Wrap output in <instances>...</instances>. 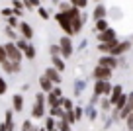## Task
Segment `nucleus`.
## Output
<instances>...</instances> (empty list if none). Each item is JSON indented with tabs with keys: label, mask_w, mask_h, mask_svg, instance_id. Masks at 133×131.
Instances as JSON below:
<instances>
[{
	"label": "nucleus",
	"mask_w": 133,
	"mask_h": 131,
	"mask_svg": "<svg viewBox=\"0 0 133 131\" xmlns=\"http://www.w3.org/2000/svg\"><path fill=\"white\" fill-rule=\"evenodd\" d=\"M69 4L75 6V8H78V10H86L88 8V0H69Z\"/></svg>",
	"instance_id": "29"
},
{
	"label": "nucleus",
	"mask_w": 133,
	"mask_h": 131,
	"mask_svg": "<svg viewBox=\"0 0 133 131\" xmlns=\"http://www.w3.org/2000/svg\"><path fill=\"white\" fill-rule=\"evenodd\" d=\"M72 114H75V119H76V121H82V119H84V106H78V104H75V108H72Z\"/></svg>",
	"instance_id": "26"
},
{
	"label": "nucleus",
	"mask_w": 133,
	"mask_h": 131,
	"mask_svg": "<svg viewBox=\"0 0 133 131\" xmlns=\"http://www.w3.org/2000/svg\"><path fill=\"white\" fill-rule=\"evenodd\" d=\"M94 2H96V4H98V2H102V0H94Z\"/></svg>",
	"instance_id": "48"
},
{
	"label": "nucleus",
	"mask_w": 133,
	"mask_h": 131,
	"mask_svg": "<svg viewBox=\"0 0 133 131\" xmlns=\"http://www.w3.org/2000/svg\"><path fill=\"white\" fill-rule=\"evenodd\" d=\"M131 45H133V41H131Z\"/></svg>",
	"instance_id": "50"
},
{
	"label": "nucleus",
	"mask_w": 133,
	"mask_h": 131,
	"mask_svg": "<svg viewBox=\"0 0 133 131\" xmlns=\"http://www.w3.org/2000/svg\"><path fill=\"white\" fill-rule=\"evenodd\" d=\"M43 76H47L55 86L63 82V73H59V70H57V69H53V67H47V69L43 70Z\"/></svg>",
	"instance_id": "12"
},
{
	"label": "nucleus",
	"mask_w": 133,
	"mask_h": 131,
	"mask_svg": "<svg viewBox=\"0 0 133 131\" xmlns=\"http://www.w3.org/2000/svg\"><path fill=\"white\" fill-rule=\"evenodd\" d=\"M18 35L20 37H24L25 41H33V35H35V31H33V28H31V24L29 22H25V20H20V24H18Z\"/></svg>",
	"instance_id": "6"
},
{
	"label": "nucleus",
	"mask_w": 133,
	"mask_h": 131,
	"mask_svg": "<svg viewBox=\"0 0 133 131\" xmlns=\"http://www.w3.org/2000/svg\"><path fill=\"white\" fill-rule=\"evenodd\" d=\"M51 67H53V69H57L59 73H65L66 63H65V59H63L61 55H55V57H51Z\"/></svg>",
	"instance_id": "18"
},
{
	"label": "nucleus",
	"mask_w": 133,
	"mask_h": 131,
	"mask_svg": "<svg viewBox=\"0 0 133 131\" xmlns=\"http://www.w3.org/2000/svg\"><path fill=\"white\" fill-rule=\"evenodd\" d=\"M39 2H43V0H39Z\"/></svg>",
	"instance_id": "49"
},
{
	"label": "nucleus",
	"mask_w": 133,
	"mask_h": 131,
	"mask_svg": "<svg viewBox=\"0 0 133 131\" xmlns=\"http://www.w3.org/2000/svg\"><path fill=\"white\" fill-rule=\"evenodd\" d=\"M108 16V8H106L104 2H98V4L94 6V10H92V20H104V18Z\"/></svg>",
	"instance_id": "13"
},
{
	"label": "nucleus",
	"mask_w": 133,
	"mask_h": 131,
	"mask_svg": "<svg viewBox=\"0 0 133 131\" xmlns=\"http://www.w3.org/2000/svg\"><path fill=\"white\" fill-rule=\"evenodd\" d=\"M84 88H86V82H84L82 78H76V80L72 82V96L78 98V96L84 92Z\"/></svg>",
	"instance_id": "20"
},
{
	"label": "nucleus",
	"mask_w": 133,
	"mask_h": 131,
	"mask_svg": "<svg viewBox=\"0 0 133 131\" xmlns=\"http://www.w3.org/2000/svg\"><path fill=\"white\" fill-rule=\"evenodd\" d=\"M35 12H37V16L41 18V20H49L51 18V12H49V8H45V6H39V8H35Z\"/></svg>",
	"instance_id": "27"
},
{
	"label": "nucleus",
	"mask_w": 133,
	"mask_h": 131,
	"mask_svg": "<svg viewBox=\"0 0 133 131\" xmlns=\"http://www.w3.org/2000/svg\"><path fill=\"white\" fill-rule=\"evenodd\" d=\"M129 49H131V41H129V39H125V41H117L116 47L112 49V53H110V55H114V57H121V55H125Z\"/></svg>",
	"instance_id": "10"
},
{
	"label": "nucleus",
	"mask_w": 133,
	"mask_h": 131,
	"mask_svg": "<svg viewBox=\"0 0 133 131\" xmlns=\"http://www.w3.org/2000/svg\"><path fill=\"white\" fill-rule=\"evenodd\" d=\"M63 119H65L69 125H75L76 123V119H75V114H72V110H69V112H65V115H63Z\"/></svg>",
	"instance_id": "34"
},
{
	"label": "nucleus",
	"mask_w": 133,
	"mask_h": 131,
	"mask_svg": "<svg viewBox=\"0 0 133 131\" xmlns=\"http://www.w3.org/2000/svg\"><path fill=\"white\" fill-rule=\"evenodd\" d=\"M121 94H123V86H121V84H114V86H112V92H110V96H108V100H110V104H112V108L116 106V102L119 100Z\"/></svg>",
	"instance_id": "14"
},
{
	"label": "nucleus",
	"mask_w": 133,
	"mask_h": 131,
	"mask_svg": "<svg viewBox=\"0 0 133 131\" xmlns=\"http://www.w3.org/2000/svg\"><path fill=\"white\" fill-rule=\"evenodd\" d=\"M55 22H57V25L63 29V33H65V35L72 37V24H71V18L66 16V14L57 12V14H55Z\"/></svg>",
	"instance_id": "4"
},
{
	"label": "nucleus",
	"mask_w": 133,
	"mask_h": 131,
	"mask_svg": "<svg viewBox=\"0 0 133 131\" xmlns=\"http://www.w3.org/2000/svg\"><path fill=\"white\" fill-rule=\"evenodd\" d=\"M41 125L45 131H57V119L51 117V115H45V117L41 119Z\"/></svg>",
	"instance_id": "19"
},
{
	"label": "nucleus",
	"mask_w": 133,
	"mask_h": 131,
	"mask_svg": "<svg viewBox=\"0 0 133 131\" xmlns=\"http://www.w3.org/2000/svg\"><path fill=\"white\" fill-rule=\"evenodd\" d=\"M100 115V110L96 106H84V117L88 119V121H96Z\"/></svg>",
	"instance_id": "17"
},
{
	"label": "nucleus",
	"mask_w": 133,
	"mask_h": 131,
	"mask_svg": "<svg viewBox=\"0 0 133 131\" xmlns=\"http://www.w3.org/2000/svg\"><path fill=\"white\" fill-rule=\"evenodd\" d=\"M57 45H59V51H61V57L65 59V61L75 55V43H72V37H69V35L59 37Z\"/></svg>",
	"instance_id": "2"
},
{
	"label": "nucleus",
	"mask_w": 133,
	"mask_h": 131,
	"mask_svg": "<svg viewBox=\"0 0 133 131\" xmlns=\"http://www.w3.org/2000/svg\"><path fill=\"white\" fill-rule=\"evenodd\" d=\"M112 76H114V70L106 69V67H102V65H96L94 69H92V78H94V80H112Z\"/></svg>",
	"instance_id": "8"
},
{
	"label": "nucleus",
	"mask_w": 133,
	"mask_h": 131,
	"mask_svg": "<svg viewBox=\"0 0 133 131\" xmlns=\"http://www.w3.org/2000/svg\"><path fill=\"white\" fill-rule=\"evenodd\" d=\"M47 115V106L45 104H31V110H29V119L33 121H41L43 117Z\"/></svg>",
	"instance_id": "7"
},
{
	"label": "nucleus",
	"mask_w": 133,
	"mask_h": 131,
	"mask_svg": "<svg viewBox=\"0 0 133 131\" xmlns=\"http://www.w3.org/2000/svg\"><path fill=\"white\" fill-rule=\"evenodd\" d=\"M33 125H35V121H33V119H29V117H25L24 121H22L20 131H31V129H33Z\"/></svg>",
	"instance_id": "30"
},
{
	"label": "nucleus",
	"mask_w": 133,
	"mask_h": 131,
	"mask_svg": "<svg viewBox=\"0 0 133 131\" xmlns=\"http://www.w3.org/2000/svg\"><path fill=\"white\" fill-rule=\"evenodd\" d=\"M33 102H35V104H45V94H43L41 90H37L35 96H33Z\"/></svg>",
	"instance_id": "35"
},
{
	"label": "nucleus",
	"mask_w": 133,
	"mask_h": 131,
	"mask_svg": "<svg viewBox=\"0 0 133 131\" xmlns=\"http://www.w3.org/2000/svg\"><path fill=\"white\" fill-rule=\"evenodd\" d=\"M98 102H100V98L92 94V96H90V102H88V106H96V108H98Z\"/></svg>",
	"instance_id": "42"
},
{
	"label": "nucleus",
	"mask_w": 133,
	"mask_h": 131,
	"mask_svg": "<svg viewBox=\"0 0 133 131\" xmlns=\"http://www.w3.org/2000/svg\"><path fill=\"white\" fill-rule=\"evenodd\" d=\"M8 61V57H6V51H4V45L0 43V65H4V63Z\"/></svg>",
	"instance_id": "39"
},
{
	"label": "nucleus",
	"mask_w": 133,
	"mask_h": 131,
	"mask_svg": "<svg viewBox=\"0 0 133 131\" xmlns=\"http://www.w3.org/2000/svg\"><path fill=\"white\" fill-rule=\"evenodd\" d=\"M12 8H16V10H25L22 0H12Z\"/></svg>",
	"instance_id": "40"
},
{
	"label": "nucleus",
	"mask_w": 133,
	"mask_h": 131,
	"mask_svg": "<svg viewBox=\"0 0 133 131\" xmlns=\"http://www.w3.org/2000/svg\"><path fill=\"white\" fill-rule=\"evenodd\" d=\"M28 90H29V84H22V94H25Z\"/></svg>",
	"instance_id": "43"
},
{
	"label": "nucleus",
	"mask_w": 133,
	"mask_h": 131,
	"mask_svg": "<svg viewBox=\"0 0 133 131\" xmlns=\"http://www.w3.org/2000/svg\"><path fill=\"white\" fill-rule=\"evenodd\" d=\"M0 131H8V127H6L4 121H0Z\"/></svg>",
	"instance_id": "46"
},
{
	"label": "nucleus",
	"mask_w": 133,
	"mask_h": 131,
	"mask_svg": "<svg viewBox=\"0 0 133 131\" xmlns=\"http://www.w3.org/2000/svg\"><path fill=\"white\" fill-rule=\"evenodd\" d=\"M2 45H4L6 57H8L10 63H14V65H22V63H24V55H22V51L16 47L14 41H6V43H2Z\"/></svg>",
	"instance_id": "1"
},
{
	"label": "nucleus",
	"mask_w": 133,
	"mask_h": 131,
	"mask_svg": "<svg viewBox=\"0 0 133 131\" xmlns=\"http://www.w3.org/2000/svg\"><path fill=\"white\" fill-rule=\"evenodd\" d=\"M4 33H6V37H8V41H16L18 37H20V35H18V31H16V29L8 28V25L4 28Z\"/></svg>",
	"instance_id": "31"
},
{
	"label": "nucleus",
	"mask_w": 133,
	"mask_h": 131,
	"mask_svg": "<svg viewBox=\"0 0 133 131\" xmlns=\"http://www.w3.org/2000/svg\"><path fill=\"white\" fill-rule=\"evenodd\" d=\"M84 45H86V41L82 39V41H80V43H78V47H76V49H78V51H80V49H84ZM76 49H75V51H76Z\"/></svg>",
	"instance_id": "44"
},
{
	"label": "nucleus",
	"mask_w": 133,
	"mask_h": 131,
	"mask_svg": "<svg viewBox=\"0 0 133 131\" xmlns=\"http://www.w3.org/2000/svg\"><path fill=\"white\" fill-rule=\"evenodd\" d=\"M98 110H100V114H110V112H112V104H110V100L106 98V96H102V98H100Z\"/></svg>",
	"instance_id": "22"
},
{
	"label": "nucleus",
	"mask_w": 133,
	"mask_h": 131,
	"mask_svg": "<svg viewBox=\"0 0 133 131\" xmlns=\"http://www.w3.org/2000/svg\"><path fill=\"white\" fill-rule=\"evenodd\" d=\"M18 24H20V18H16V16H10V18H6V25H8V28L18 29Z\"/></svg>",
	"instance_id": "33"
},
{
	"label": "nucleus",
	"mask_w": 133,
	"mask_h": 131,
	"mask_svg": "<svg viewBox=\"0 0 133 131\" xmlns=\"http://www.w3.org/2000/svg\"><path fill=\"white\" fill-rule=\"evenodd\" d=\"M14 43H16V47H18V49H20V51H24V49H25V45H28L29 41H25L24 37H18V39L14 41Z\"/></svg>",
	"instance_id": "36"
},
{
	"label": "nucleus",
	"mask_w": 133,
	"mask_h": 131,
	"mask_svg": "<svg viewBox=\"0 0 133 131\" xmlns=\"http://www.w3.org/2000/svg\"><path fill=\"white\" fill-rule=\"evenodd\" d=\"M10 108H12L14 114H22V112L25 110V96L22 94V92L12 94V98H10Z\"/></svg>",
	"instance_id": "5"
},
{
	"label": "nucleus",
	"mask_w": 133,
	"mask_h": 131,
	"mask_svg": "<svg viewBox=\"0 0 133 131\" xmlns=\"http://www.w3.org/2000/svg\"><path fill=\"white\" fill-rule=\"evenodd\" d=\"M6 92H8V82H6L4 74L0 73V98H2V96H6Z\"/></svg>",
	"instance_id": "32"
},
{
	"label": "nucleus",
	"mask_w": 133,
	"mask_h": 131,
	"mask_svg": "<svg viewBox=\"0 0 133 131\" xmlns=\"http://www.w3.org/2000/svg\"><path fill=\"white\" fill-rule=\"evenodd\" d=\"M61 108H63L65 112L72 110V108H75V100L69 98V96H61Z\"/></svg>",
	"instance_id": "24"
},
{
	"label": "nucleus",
	"mask_w": 133,
	"mask_h": 131,
	"mask_svg": "<svg viewBox=\"0 0 133 131\" xmlns=\"http://www.w3.org/2000/svg\"><path fill=\"white\" fill-rule=\"evenodd\" d=\"M22 55H24L25 61H35V57H37V47H35L31 41H29L28 45H25V49L22 51Z\"/></svg>",
	"instance_id": "15"
},
{
	"label": "nucleus",
	"mask_w": 133,
	"mask_h": 131,
	"mask_svg": "<svg viewBox=\"0 0 133 131\" xmlns=\"http://www.w3.org/2000/svg\"><path fill=\"white\" fill-rule=\"evenodd\" d=\"M24 2V8L25 10H35V8H39L41 6V2L39 0H22Z\"/></svg>",
	"instance_id": "28"
},
{
	"label": "nucleus",
	"mask_w": 133,
	"mask_h": 131,
	"mask_svg": "<svg viewBox=\"0 0 133 131\" xmlns=\"http://www.w3.org/2000/svg\"><path fill=\"white\" fill-rule=\"evenodd\" d=\"M51 2H53V6H59V2H61V0H51Z\"/></svg>",
	"instance_id": "47"
},
{
	"label": "nucleus",
	"mask_w": 133,
	"mask_h": 131,
	"mask_svg": "<svg viewBox=\"0 0 133 131\" xmlns=\"http://www.w3.org/2000/svg\"><path fill=\"white\" fill-rule=\"evenodd\" d=\"M108 28H110V24H108V20H106V18H104V20H96V22H94V31H96V33L104 31V29H108Z\"/></svg>",
	"instance_id": "25"
},
{
	"label": "nucleus",
	"mask_w": 133,
	"mask_h": 131,
	"mask_svg": "<svg viewBox=\"0 0 133 131\" xmlns=\"http://www.w3.org/2000/svg\"><path fill=\"white\" fill-rule=\"evenodd\" d=\"M125 125H127V131H133V115L125 117Z\"/></svg>",
	"instance_id": "41"
},
{
	"label": "nucleus",
	"mask_w": 133,
	"mask_h": 131,
	"mask_svg": "<svg viewBox=\"0 0 133 131\" xmlns=\"http://www.w3.org/2000/svg\"><path fill=\"white\" fill-rule=\"evenodd\" d=\"M112 80H94V84H92V94L98 96V98H102V96H106L108 98L110 92H112Z\"/></svg>",
	"instance_id": "3"
},
{
	"label": "nucleus",
	"mask_w": 133,
	"mask_h": 131,
	"mask_svg": "<svg viewBox=\"0 0 133 131\" xmlns=\"http://www.w3.org/2000/svg\"><path fill=\"white\" fill-rule=\"evenodd\" d=\"M31 131H45V129H43V125H33Z\"/></svg>",
	"instance_id": "45"
},
{
	"label": "nucleus",
	"mask_w": 133,
	"mask_h": 131,
	"mask_svg": "<svg viewBox=\"0 0 133 131\" xmlns=\"http://www.w3.org/2000/svg\"><path fill=\"white\" fill-rule=\"evenodd\" d=\"M49 55H51V57H55V55H61V51H59V45H57V43H51V45H49Z\"/></svg>",
	"instance_id": "37"
},
{
	"label": "nucleus",
	"mask_w": 133,
	"mask_h": 131,
	"mask_svg": "<svg viewBox=\"0 0 133 131\" xmlns=\"http://www.w3.org/2000/svg\"><path fill=\"white\" fill-rule=\"evenodd\" d=\"M98 65L106 67V69H110V70H116V69H119V57H114V55H100Z\"/></svg>",
	"instance_id": "9"
},
{
	"label": "nucleus",
	"mask_w": 133,
	"mask_h": 131,
	"mask_svg": "<svg viewBox=\"0 0 133 131\" xmlns=\"http://www.w3.org/2000/svg\"><path fill=\"white\" fill-rule=\"evenodd\" d=\"M37 84H39V90H41L43 94H49V92L53 90V86H55L53 82H51V80H49L47 76H43V74H41V76L37 78Z\"/></svg>",
	"instance_id": "16"
},
{
	"label": "nucleus",
	"mask_w": 133,
	"mask_h": 131,
	"mask_svg": "<svg viewBox=\"0 0 133 131\" xmlns=\"http://www.w3.org/2000/svg\"><path fill=\"white\" fill-rule=\"evenodd\" d=\"M0 16L4 18V20H6V18H10V16H12V6H10V8H8V6L2 8V10H0Z\"/></svg>",
	"instance_id": "38"
},
{
	"label": "nucleus",
	"mask_w": 133,
	"mask_h": 131,
	"mask_svg": "<svg viewBox=\"0 0 133 131\" xmlns=\"http://www.w3.org/2000/svg\"><path fill=\"white\" fill-rule=\"evenodd\" d=\"M71 24H72V35H78L80 31H82V28H84V22H82V18H72L71 20Z\"/></svg>",
	"instance_id": "23"
},
{
	"label": "nucleus",
	"mask_w": 133,
	"mask_h": 131,
	"mask_svg": "<svg viewBox=\"0 0 133 131\" xmlns=\"http://www.w3.org/2000/svg\"><path fill=\"white\" fill-rule=\"evenodd\" d=\"M96 39H98V43H108V41L117 39V33H116L114 28H108V29H104V31L96 33Z\"/></svg>",
	"instance_id": "11"
},
{
	"label": "nucleus",
	"mask_w": 133,
	"mask_h": 131,
	"mask_svg": "<svg viewBox=\"0 0 133 131\" xmlns=\"http://www.w3.org/2000/svg\"><path fill=\"white\" fill-rule=\"evenodd\" d=\"M47 115H51V117H55V119H63L65 110H63L61 106H49L47 108Z\"/></svg>",
	"instance_id": "21"
}]
</instances>
